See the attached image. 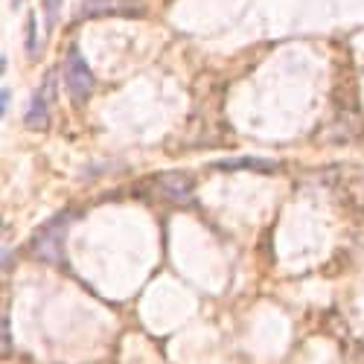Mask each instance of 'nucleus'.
Instances as JSON below:
<instances>
[{
  "instance_id": "f257e3e1",
  "label": "nucleus",
  "mask_w": 364,
  "mask_h": 364,
  "mask_svg": "<svg viewBox=\"0 0 364 364\" xmlns=\"http://www.w3.org/2000/svg\"><path fill=\"white\" fill-rule=\"evenodd\" d=\"M65 87L76 102H85V100H90V94H94V73H90L87 62L76 47L65 58Z\"/></svg>"
},
{
  "instance_id": "6e6552de",
  "label": "nucleus",
  "mask_w": 364,
  "mask_h": 364,
  "mask_svg": "<svg viewBox=\"0 0 364 364\" xmlns=\"http://www.w3.org/2000/svg\"><path fill=\"white\" fill-rule=\"evenodd\" d=\"M12 4H15V6H21V0H12Z\"/></svg>"
},
{
  "instance_id": "f03ea898",
  "label": "nucleus",
  "mask_w": 364,
  "mask_h": 364,
  "mask_svg": "<svg viewBox=\"0 0 364 364\" xmlns=\"http://www.w3.org/2000/svg\"><path fill=\"white\" fill-rule=\"evenodd\" d=\"M65 225H68V219H65V216H55V219H50L47 225H41V228H38V233L33 236V254H36L38 259L58 262V257H62Z\"/></svg>"
},
{
  "instance_id": "7ed1b4c3",
  "label": "nucleus",
  "mask_w": 364,
  "mask_h": 364,
  "mask_svg": "<svg viewBox=\"0 0 364 364\" xmlns=\"http://www.w3.org/2000/svg\"><path fill=\"white\" fill-rule=\"evenodd\" d=\"M53 73H47V79L41 82L38 94L33 97V105H29V114H26V126L29 129H44L47 119H50V102H53Z\"/></svg>"
},
{
  "instance_id": "39448f33",
  "label": "nucleus",
  "mask_w": 364,
  "mask_h": 364,
  "mask_svg": "<svg viewBox=\"0 0 364 364\" xmlns=\"http://www.w3.org/2000/svg\"><path fill=\"white\" fill-rule=\"evenodd\" d=\"M58 9H62V0H44V18H47V33L55 29L58 21Z\"/></svg>"
},
{
  "instance_id": "0eeeda50",
  "label": "nucleus",
  "mask_w": 364,
  "mask_h": 364,
  "mask_svg": "<svg viewBox=\"0 0 364 364\" xmlns=\"http://www.w3.org/2000/svg\"><path fill=\"white\" fill-rule=\"evenodd\" d=\"M9 108V87H4V111Z\"/></svg>"
},
{
  "instance_id": "423d86ee",
  "label": "nucleus",
  "mask_w": 364,
  "mask_h": 364,
  "mask_svg": "<svg viewBox=\"0 0 364 364\" xmlns=\"http://www.w3.org/2000/svg\"><path fill=\"white\" fill-rule=\"evenodd\" d=\"M36 47H38V38H36V15H29V23H26V53L36 55Z\"/></svg>"
},
{
  "instance_id": "20e7f679",
  "label": "nucleus",
  "mask_w": 364,
  "mask_h": 364,
  "mask_svg": "<svg viewBox=\"0 0 364 364\" xmlns=\"http://www.w3.org/2000/svg\"><path fill=\"white\" fill-rule=\"evenodd\" d=\"M158 193L164 198H169V201L184 204L193 196V178L184 175V172H166V175L158 178Z\"/></svg>"
}]
</instances>
